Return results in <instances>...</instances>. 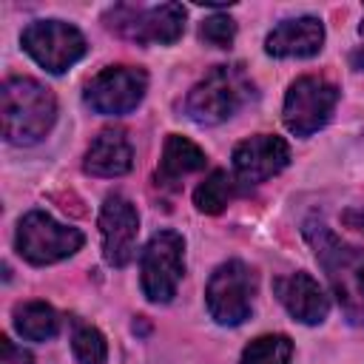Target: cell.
Listing matches in <instances>:
<instances>
[{
    "label": "cell",
    "mask_w": 364,
    "mask_h": 364,
    "mask_svg": "<svg viewBox=\"0 0 364 364\" xmlns=\"http://www.w3.org/2000/svg\"><path fill=\"white\" fill-rule=\"evenodd\" d=\"M85 236L80 228L63 225L46 210H28L17 222L14 247L31 264H54L60 259L74 256L82 247Z\"/></svg>",
    "instance_id": "4"
},
{
    "label": "cell",
    "mask_w": 364,
    "mask_h": 364,
    "mask_svg": "<svg viewBox=\"0 0 364 364\" xmlns=\"http://www.w3.org/2000/svg\"><path fill=\"white\" fill-rule=\"evenodd\" d=\"M253 296H256V273L242 259L222 262L210 273L205 287L208 313L216 324H225V327H236L250 316Z\"/></svg>",
    "instance_id": "6"
},
{
    "label": "cell",
    "mask_w": 364,
    "mask_h": 364,
    "mask_svg": "<svg viewBox=\"0 0 364 364\" xmlns=\"http://www.w3.org/2000/svg\"><path fill=\"white\" fill-rule=\"evenodd\" d=\"M136 233H139V213L131 199L122 193H108L100 208V236H102V256L114 267H125L136 253Z\"/></svg>",
    "instance_id": "11"
},
{
    "label": "cell",
    "mask_w": 364,
    "mask_h": 364,
    "mask_svg": "<svg viewBox=\"0 0 364 364\" xmlns=\"http://www.w3.org/2000/svg\"><path fill=\"white\" fill-rule=\"evenodd\" d=\"M239 191H242V185L236 182V176L228 173V171H222V168H216V171H210V173L196 185V191H193V205H196L199 213H210V216H213V213H222Z\"/></svg>",
    "instance_id": "18"
},
{
    "label": "cell",
    "mask_w": 364,
    "mask_h": 364,
    "mask_svg": "<svg viewBox=\"0 0 364 364\" xmlns=\"http://www.w3.org/2000/svg\"><path fill=\"white\" fill-rule=\"evenodd\" d=\"M253 85L239 65H213L185 97V114L199 125H219L230 119L247 100Z\"/></svg>",
    "instance_id": "3"
},
{
    "label": "cell",
    "mask_w": 364,
    "mask_h": 364,
    "mask_svg": "<svg viewBox=\"0 0 364 364\" xmlns=\"http://www.w3.org/2000/svg\"><path fill=\"white\" fill-rule=\"evenodd\" d=\"M185 273V239L176 230H159L148 239L139 256L142 293L154 304H168Z\"/></svg>",
    "instance_id": "5"
},
{
    "label": "cell",
    "mask_w": 364,
    "mask_h": 364,
    "mask_svg": "<svg viewBox=\"0 0 364 364\" xmlns=\"http://www.w3.org/2000/svg\"><path fill=\"white\" fill-rule=\"evenodd\" d=\"M353 65H355V68H364V51H358V54L353 57Z\"/></svg>",
    "instance_id": "24"
},
{
    "label": "cell",
    "mask_w": 364,
    "mask_h": 364,
    "mask_svg": "<svg viewBox=\"0 0 364 364\" xmlns=\"http://www.w3.org/2000/svg\"><path fill=\"white\" fill-rule=\"evenodd\" d=\"M353 228H358V230H364V210H350L347 216H344Z\"/></svg>",
    "instance_id": "23"
},
{
    "label": "cell",
    "mask_w": 364,
    "mask_h": 364,
    "mask_svg": "<svg viewBox=\"0 0 364 364\" xmlns=\"http://www.w3.org/2000/svg\"><path fill=\"white\" fill-rule=\"evenodd\" d=\"M290 162V145L276 134H256L233 148V176L242 188H253L282 173Z\"/></svg>",
    "instance_id": "12"
},
{
    "label": "cell",
    "mask_w": 364,
    "mask_h": 364,
    "mask_svg": "<svg viewBox=\"0 0 364 364\" xmlns=\"http://www.w3.org/2000/svg\"><path fill=\"white\" fill-rule=\"evenodd\" d=\"M0 364H34V355L26 347H17L11 338H0Z\"/></svg>",
    "instance_id": "22"
},
{
    "label": "cell",
    "mask_w": 364,
    "mask_h": 364,
    "mask_svg": "<svg viewBox=\"0 0 364 364\" xmlns=\"http://www.w3.org/2000/svg\"><path fill=\"white\" fill-rule=\"evenodd\" d=\"M14 330L28 341H48L60 330V316L46 301H23L11 313Z\"/></svg>",
    "instance_id": "17"
},
{
    "label": "cell",
    "mask_w": 364,
    "mask_h": 364,
    "mask_svg": "<svg viewBox=\"0 0 364 364\" xmlns=\"http://www.w3.org/2000/svg\"><path fill=\"white\" fill-rule=\"evenodd\" d=\"M57 119V100L48 85L34 77H9L0 88L3 139L11 145L40 142Z\"/></svg>",
    "instance_id": "2"
},
{
    "label": "cell",
    "mask_w": 364,
    "mask_h": 364,
    "mask_svg": "<svg viewBox=\"0 0 364 364\" xmlns=\"http://www.w3.org/2000/svg\"><path fill=\"white\" fill-rule=\"evenodd\" d=\"M293 341L284 333L259 336L242 350V364H290Z\"/></svg>",
    "instance_id": "19"
},
{
    "label": "cell",
    "mask_w": 364,
    "mask_h": 364,
    "mask_svg": "<svg viewBox=\"0 0 364 364\" xmlns=\"http://www.w3.org/2000/svg\"><path fill=\"white\" fill-rule=\"evenodd\" d=\"M71 350L80 364H105L108 361V344L105 336L91 324H77L71 336Z\"/></svg>",
    "instance_id": "20"
},
{
    "label": "cell",
    "mask_w": 364,
    "mask_h": 364,
    "mask_svg": "<svg viewBox=\"0 0 364 364\" xmlns=\"http://www.w3.org/2000/svg\"><path fill=\"white\" fill-rule=\"evenodd\" d=\"M336 102H338V88L330 80L304 74L290 82L282 105V119L290 134L310 136L330 122Z\"/></svg>",
    "instance_id": "8"
},
{
    "label": "cell",
    "mask_w": 364,
    "mask_h": 364,
    "mask_svg": "<svg viewBox=\"0 0 364 364\" xmlns=\"http://www.w3.org/2000/svg\"><path fill=\"white\" fill-rule=\"evenodd\" d=\"M199 40L213 48H230L236 40V23L228 14H210L199 26Z\"/></svg>",
    "instance_id": "21"
},
{
    "label": "cell",
    "mask_w": 364,
    "mask_h": 364,
    "mask_svg": "<svg viewBox=\"0 0 364 364\" xmlns=\"http://www.w3.org/2000/svg\"><path fill=\"white\" fill-rule=\"evenodd\" d=\"M321 46H324V26L318 17H310V14L282 20L264 40V51L279 60L313 57L321 51Z\"/></svg>",
    "instance_id": "14"
},
{
    "label": "cell",
    "mask_w": 364,
    "mask_h": 364,
    "mask_svg": "<svg viewBox=\"0 0 364 364\" xmlns=\"http://www.w3.org/2000/svg\"><path fill=\"white\" fill-rule=\"evenodd\" d=\"M134 165V148L122 128H105L88 145L82 168L91 176H122Z\"/></svg>",
    "instance_id": "15"
},
{
    "label": "cell",
    "mask_w": 364,
    "mask_h": 364,
    "mask_svg": "<svg viewBox=\"0 0 364 364\" xmlns=\"http://www.w3.org/2000/svg\"><path fill=\"white\" fill-rule=\"evenodd\" d=\"M205 165H208V156L196 142H191L188 136H179V134H168V139L162 145V159H159V168H156V179L165 188H179V182L185 176L202 171Z\"/></svg>",
    "instance_id": "16"
},
{
    "label": "cell",
    "mask_w": 364,
    "mask_h": 364,
    "mask_svg": "<svg viewBox=\"0 0 364 364\" xmlns=\"http://www.w3.org/2000/svg\"><path fill=\"white\" fill-rule=\"evenodd\" d=\"M148 91V74L134 65H111L102 68L85 85V105L105 117H119L134 111Z\"/></svg>",
    "instance_id": "10"
},
{
    "label": "cell",
    "mask_w": 364,
    "mask_h": 364,
    "mask_svg": "<svg viewBox=\"0 0 364 364\" xmlns=\"http://www.w3.org/2000/svg\"><path fill=\"white\" fill-rule=\"evenodd\" d=\"M111 31L142 43V46H171L185 31V9L179 3L162 6H114L105 14Z\"/></svg>",
    "instance_id": "7"
},
{
    "label": "cell",
    "mask_w": 364,
    "mask_h": 364,
    "mask_svg": "<svg viewBox=\"0 0 364 364\" xmlns=\"http://www.w3.org/2000/svg\"><path fill=\"white\" fill-rule=\"evenodd\" d=\"M23 51L48 74H63L68 71L77 60L85 54V37L77 26L63 23V20H34L26 26L23 37Z\"/></svg>",
    "instance_id": "9"
},
{
    "label": "cell",
    "mask_w": 364,
    "mask_h": 364,
    "mask_svg": "<svg viewBox=\"0 0 364 364\" xmlns=\"http://www.w3.org/2000/svg\"><path fill=\"white\" fill-rule=\"evenodd\" d=\"M361 34H364V23H361Z\"/></svg>",
    "instance_id": "25"
},
{
    "label": "cell",
    "mask_w": 364,
    "mask_h": 364,
    "mask_svg": "<svg viewBox=\"0 0 364 364\" xmlns=\"http://www.w3.org/2000/svg\"><path fill=\"white\" fill-rule=\"evenodd\" d=\"M304 239L310 242L318 264L327 270L330 287L347 321L364 327V250L341 242L321 219L304 222Z\"/></svg>",
    "instance_id": "1"
},
{
    "label": "cell",
    "mask_w": 364,
    "mask_h": 364,
    "mask_svg": "<svg viewBox=\"0 0 364 364\" xmlns=\"http://www.w3.org/2000/svg\"><path fill=\"white\" fill-rule=\"evenodd\" d=\"M273 290H276V299L284 304V310L301 324H321L330 313V299L324 287L304 270L276 279Z\"/></svg>",
    "instance_id": "13"
}]
</instances>
